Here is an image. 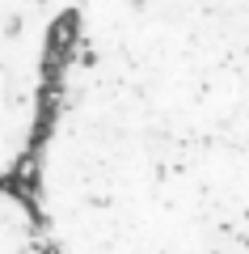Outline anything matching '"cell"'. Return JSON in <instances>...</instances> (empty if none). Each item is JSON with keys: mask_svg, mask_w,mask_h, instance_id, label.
<instances>
[{"mask_svg": "<svg viewBox=\"0 0 249 254\" xmlns=\"http://www.w3.org/2000/svg\"><path fill=\"white\" fill-rule=\"evenodd\" d=\"M0 254H51L21 182H0Z\"/></svg>", "mask_w": 249, "mask_h": 254, "instance_id": "obj_1", "label": "cell"}]
</instances>
